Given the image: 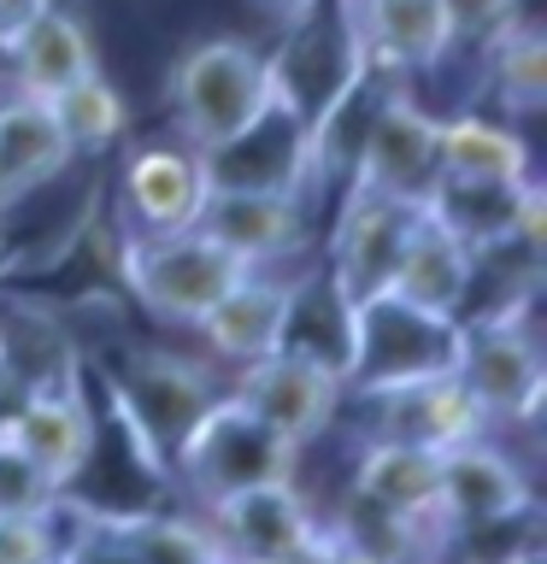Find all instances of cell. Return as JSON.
Returning <instances> with one entry per match:
<instances>
[{
  "mask_svg": "<svg viewBox=\"0 0 547 564\" xmlns=\"http://www.w3.org/2000/svg\"><path fill=\"white\" fill-rule=\"evenodd\" d=\"M459 335L465 324L441 312H423L400 294H360L353 300V335H347V370L342 394L347 400H377L395 388L430 382L459 370Z\"/></svg>",
  "mask_w": 547,
  "mask_h": 564,
  "instance_id": "cell-1",
  "label": "cell"
},
{
  "mask_svg": "<svg viewBox=\"0 0 547 564\" xmlns=\"http://www.w3.org/2000/svg\"><path fill=\"white\" fill-rule=\"evenodd\" d=\"M307 447H294L289 435H277L265 417H254L247 405L229 394L212 400L201 417L189 423V435L171 447V482L189 494L194 506H212L236 488L254 482H289L300 476Z\"/></svg>",
  "mask_w": 547,
  "mask_h": 564,
  "instance_id": "cell-2",
  "label": "cell"
},
{
  "mask_svg": "<svg viewBox=\"0 0 547 564\" xmlns=\"http://www.w3.org/2000/svg\"><path fill=\"white\" fill-rule=\"evenodd\" d=\"M118 276L159 324L194 329L236 282L254 271L224 241H212L201 224L171 229V236H118Z\"/></svg>",
  "mask_w": 547,
  "mask_h": 564,
  "instance_id": "cell-3",
  "label": "cell"
},
{
  "mask_svg": "<svg viewBox=\"0 0 547 564\" xmlns=\"http://www.w3.org/2000/svg\"><path fill=\"white\" fill-rule=\"evenodd\" d=\"M271 95V59L242 42V35H206L176 53L165 100H171V135L189 148H212V141L236 135L247 118Z\"/></svg>",
  "mask_w": 547,
  "mask_h": 564,
  "instance_id": "cell-4",
  "label": "cell"
},
{
  "mask_svg": "<svg viewBox=\"0 0 547 564\" xmlns=\"http://www.w3.org/2000/svg\"><path fill=\"white\" fill-rule=\"evenodd\" d=\"M271 59V95L294 106L300 123L330 112L342 95H353L371 65H365V35H360V0H318L312 12H300L282 24V42L265 53Z\"/></svg>",
  "mask_w": 547,
  "mask_h": 564,
  "instance_id": "cell-5",
  "label": "cell"
},
{
  "mask_svg": "<svg viewBox=\"0 0 547 564\" xmlns=\"http://www.w3.org/2000/svg\"><path fill=\"white\" fill-rule=\"evenodd\" d=\"M536 306H512L489 317H459V377L489 412L494 430H536L547 400V365L536 341Z\"/></svg>",
  "mask_w": 547,
  "mask_h": 564,
  "instance_id": "cell-6",
  "label": "cell"
},
{
  "mask_svg": "<svg viewBox=\"0 0 547 564\" xmlns=\"http://www.w3.org/2000/svg\"><path fill=\"white\" fill-rule=\"evenodd\" d=\"M88 365L112 382V394L130 405V417L148 430V441L165 458H171L176 441L189 435V423L218 400V382H212L206 365H194L171 347H141L130 335L106 352H88Z\"/></svg>",
  "mask_w": 547,
  "mask_h": 564,
  "instance_id": "cell-7",
  "label": "cell"
},
{
  "mask_svg": "<svg viewBox=\"0 0 547 564\" xmlns=\"http://www.w3.org/2000/svg\"><path fill=\"white\" fill-rule=\"evenodd\" d=\"M436 130H441V118L418 100V83L383 88L377 106H371V123H365V141H360V159H353L347 183L395 194L406 206H423L441 176Z\"/></svg>",
  "mask_w": 547,
  "mask_h": 564,
  "instance_id": "cell-8",
  "label": "cell"
},
{
  "mask_svg": "<svg viewBox=\"0 0 547 564\" xmlns=\"http://www.w3.org/2000/svg\"><path fill=\"white\" fill-rule=\"evenodd\" d=\"M112 194H118V236H171V229H189L201 218L212 188H206L201 153L183 135H165V141L124 148Z\"/></svg>",
  "mask_w": 547,
  "mask_h": 564,
  "instance_id": "cell-9",
  "label": "cell"
},
{
  "mask_svg": "<svg viewBox=\"0 0 547 564\" xmlns=\"http://www.w3.org/2000/svg\"><path fill=\"white\" fill-rule=\"evenodd\" d=\"M7 423L18 430V441L30 447V458L47 470L53 488H65L83 470L88 447H95V382H88V352L77 347L53 377L30 382L12 400Z\"/></svg>",
  "mask_w": 547,
  "mask_h": 564,
  "instance_id": "cell-10",
  "label": "cell"
},
{
  "mask_svg": "<svg viewBox=\"0 0 547 564\" xmlns=\"http://www.w3.org/2000/svg\"><path fill=\"white\" fill-rule=\"evenodd\" d=\"M412 218H418V206L395 200V194L353 188V183L335 194L330 241H324V271L335 276V289H342L347 300L377 294L388 282V271H395Z\"/></svg>",
  "mask_w": 547,
  "mask_h": 564,
  "instance_id": "cell-11",
  "label": "cell"
},
{
  "mask_svg": "<svg viewBox=\"0 0 547 564\" xmlns=\"http://www.w3.org/2000/svg\"><path fill=\"white\" fill-rule=\"evenodd\" d=\"M254 417H265L277 435H289L294 447H312V441L330 435L335 412L347 405L342 394V377L312 359H294V352H265V359L242 365L236 382H229Z\"/></svg>",
  "mask_w": 547,
  "mask_h": 564,
  "instance_id": "cell-12",
  "label": "cell"
},
{
  "mask_svg": "<svg viewBox=\"0 0 547 564\" xmlns=\"http://www.w3.org/2000/svg\"><path fill=\"white\" fill-rule=\"evenodd\" d=\"M194 511H206V523L218 529L229 558H300L318 541V529H324L318 506L300 488V476L236 488V494H224L212 506H194Z\"/></svg>",
  "mask_w": 547,
  "mask_h": 564,
  "instance_id": "cell-13",
  "label": "cell"
},
{
  "mask_svg": "<svg viewBox=\"0 0 547 564\" xmlns=\"http://www.w3.org/2000/svg\"><path fill=\"white\" fill-rule=\"evenodd\" d=\"M206 171V188H282L300 194L307 176V123L294 106H282L277 95H265V106L242 123L236 135L194 148Z\"/></svg>",
  "mask_w": 547,
  "mask_h": 564,
  "instance_id": "cell-14",
  "label": "cell"
},
{
  "mask_svg": "<svg viewBox=\"0 0 547 564\" xmlns=\"http://www.w3.org/2000/svg\"><path fill=\"white\" fill-rule=\"evenodd\" d=\"M194 224L254 271L259 264H294L312 253V212L300 206V194L282 188H212Z\"/></svg>",
  "mask_w": 547,
  "mask_h": 564,
  "instance_id": "cell-15",
  "label": "cell"
},
{
  "mask_svg": "<svg viewBox=\"0 0 547 564\" xmlns=\"http://www.w3.org/2000/svg\"><path fill=\"white\" fill-rule=\"evenodd\" d=\"M312 264L294 259V264H259V271H247L236 289H229L218 306H212L194 335L206 341V352L229 370L265 359V352H277V335H282V312H289V294H294V276Z\"/></svg>",
  "mask_w": 547,
  "mask_h": 564,
  "instance_id": "cell-16",
  "label": "cell"
},
{
  "mask_svg": "<svg viewBox=\"0 0 547 564\" xmlns=\"http://www.w3.org/2000/svg\"><path fill=\"white\" fill-rule=\"evenodd\" d=\"M365 65L383 88L418 83L453 59L441 0H360Z\"/></svg>",
  "mask_w": 547,
  "mask_h": 564,
  "instance_id": "cell-17",
  "label": "cell"
},
{
  "mask_svg": "<svg viewBox=\"0 0 547 564\" xmlns=\"http://www.w3.org/2000/svg\"><path fill=\"white\" fill-rule=\"evenodd\" d=\"M360 405L371 417V435L423 441V447H441V453L494 435L489 412L476 405V394L465 388L459 370L430 377V382H412V388H395V394H377V400H360Z\"/></svg>",
  "mask_w": 547,
  "mask_h": 564,
  "instance_id": "cell-18",
  "label": "cell"
},
{
  "mask_svg": "<svg viewBox=\"0 0 547 564\" xmlns=\"http://www.w3.org/2000/svg\"><path fill=\"white\" fill-rule=\"evenodd\" d=\"M536 506V482L529 470L494 441H465V447L441 453V488H436V511L441 518H518Z\"/></svg>",
  "mask_w": 547,
  "mask_h": 564,
  "instance_id": "cell-19",
  "label": "cell"
},
{
  "mask_svg": "<svg viewBox=\"0 0 547 564\" xmlns=\"http://www.w3.org/2000/svg\"><path fill=\"white\" fill-rule=\"evenodd\" d=\"M471 271H476V253L418 206L412 229H406V247H400V259H395V271H388L383 289L412 300L423 312L459 317L465 312V294H471Z\"/></svg>",
  "mask_w": 547,
  "mask_h": 564,
  "instance_id": "cell-20",
  "label": "cell"
},
{
  "mask_svg": "<svg viewBox=\"0 0 547 564\" xmlns=\"http://www.w3.org/2000/svg\"><path fill=\"white\" fill-rule=\"evenodd\" d=\"M347 488L360 500L395 511V518H441L436 488H441V447L423 441H395V435H365L353 458Z\"/></svg>",
  "mask_w": 547,
  "mask_h": 564,
  "instance_id": "cell-21",
  "label": "cell"
},
{
  "mask_svg": "<svg viewBox=\"0 0 547 564\" xmlns=\"http://www.w3.org/2000/svg\"><path fill=\"white\" fill-rule=\"evenodd\" d=\"M88 70H100L95 35H88L83 12L65 7V0H53L7 53V83L30 88V95H60L77 77H88Z\"/></svg>",
  "mask_w": 547,
  "mask_h": 564,
  "instance_id": "cell-22",
  "label": "cell"
},
{
  "mask_svg": "<svg viewBox=\"0 0 547 564\" xmlns=\"http://www.w3.org/2000/svg\"><path fill=\"white\" fill-rule=\"evenodd\" d=\"M436 153H441V176H465V183H529L536 176V153L518 135V123L489 118L476 106L441 118Z\"/></svg>",
  "mask_w": 547,
  "mask_h": 564,
  "instance_id": "cell-23",
  "label": "cell"
},
{
  "mask_svg": "<svg viewBox=\"0 0 547 564\" xmlns=\"http://www.w3.org/2000/svg\"><path fill=\"white\" fill-rule=\"evenodd\" d=\"M347 335H353V300L335 289V276L324 271V259H312L307 271L294 276L277 352H294V359H312V365H324V370L342 377V370H347Z\"/></svg>",
  "mask_w": 547,
  "mask_h": 564,
  "instance_id": "cell-24",
  "label": "cell"
},
{
  "mask_svg": "<svg viewBox=\"0 0 547 564\" xmlns=\"http://www.w3.org/2000/svg\"><path fill=\"white\" fill-rule=\"evenodd\" d=\"M476 70H483V100L501 106V118H541L547 112V35L529 12H518L476 53Z\"/></svg>",
  "mask_w": 547,
  "mask_h": 564,
  "instance_id": "cell-25",
  "label": "cell"
},
{
  "mask_svg": "<svg viewBox=\"0 0 547 564\" xmlns=\"http://www.w3.org/2000/svg\"><path fill=\"white\" fill-rule=\"evenodd\" d=\"M0 159L24 176L30 188H47L53 176H65L77 159H71L65 135H60V118H53V100L47 95H30L0 77Z\"/></svg>",
  "mask_w": 547,
  "mask_h": 564,
  "instance_id": "cell-26",
  "label": "cell"
},
{
  "mask_svg": "<svg viewBox=\"0 0 547 564\" xmlns=\"http://www.w3.org/2000/svg\"><path fill=\"white\" fill-rule=\"evenodd\" d=\"M518 194L524 183H465V176H436L423 212L459 236L471 253H494V247H518L512 229H518Z\"/></svg>",
  "mask_w": 547,
  "mask_h": 564,
  "instance_id": "cell-27",
  "label": "cell"
},
{
  "mask_svg": "<svg viewBox=\"0 0 547 564\" xmlns=\"http://www.w3.org/2000/svg\"><path fill=\"white\" fill-rule=\"evenodd\" d=\"M53 100V118H60V135L71 159H106L118 153V141L130 135V100L118 95V83L106 70H88L71 88H60Z\"/></svg>",
  "mask_w": 547,
  "mask_h": 564,
  "instance_id": "cell-28",
  "label": "cell"
},
{
  "mask_svg": "<svg viewBox=\"0 0 547 564\" xmlns=\"http://www.w3.org/2000/svg\"><path fill=\"white\" fill-rule=\"evenodd\" d=\"M130 535L141 546V558L148 564H229L218 529L206 523V511H148V518L130 523Z\"/></svg>",
  "mask_w": 547,
  "mask_h": 564,
  "instance_id": "cell-29",
  "label": "cell"
},
{
  "mask_svg": "<svg viewBox=\"0 0 547 564\" xmlns=\"http://www.w3.org/2000/svg\"><path fill=\"white\" fill-rule=\"evenodd\" d=\"M60 500V488L47 482V470L30 458V447L18 441V430L0 417V518H18V511H42Z\"/></svg>",
  "mask_w": 547,
  "mask_h": 564,
  "instance_id": "cell-30",
  "label": "cell"
},
{
  "mask_svg": "<svg viewBox=\"0 0 547 564\" xmlns=\"http://www.w3.org/2000/svg\"><path fill=\"white\" fill-rule=\"evenodd\" d=\"M60 546H65L60 500L42 506V511L0 518V564H60Z\"/></svg>",
  "mask_w": 547,
  "mask_h": 564,
  "instance_id": "cell-31",
  "label": "cell"
},
{
  "mask_svg": "<svg viewBox=\"0 0 547 564\" xmlns=\"http://www.w3.org/2000/svg\"><path fill=\"white\" fill-rule=\"evenodd\" d=\"M441 12H448L453 53H471V59H476V53H483L494 35L524 12V0H441Z\"/></svg>",
  "mask_w": 547,
  "mask_h": 564,
  "instance_id": "cell-32",
  "label": "cell"
},
{
  "mask_svg": "<svg viewBox=\"0 0 547 564\" xmlns=\"http://www.w3.org/2000/svg\"><path fill=\"white\" fill-rule=\"evenodd\" d=\"M47 7H53V0H0V59L18 47V35H24Z\"/></svg>",
  "mask_w": 547,
  "mask_h": 564,
  "instance_id": "cell-33",
  "label": "cell"
},
{
  "mask_svg": "<svg viewBox=\"0 0 547 564\" xmlns=\"http://www.w3.org/2000/svg\"><path fill=\"white\" fill-rule=\"evenodd\" d=\"M30 194H35V188H30V183H24V176H18L12 165H7V159H0V218H7L12 206H24Z\"/></svg>",
  "mask_w": 547,
  "mask_h": 564,
  "instance_id": "cell-34",
  "label": "cell"
},
{
  "mask_svg": "<svg viewBox=\"0 0 547 564\" xmlns=\"http://www.w3.org/2000/svg\"><path fill=\"white\" fill-rule=\"evenodd\" d=\"M18 253H24V247H18L7 229H0V289H7V282L18 276Z\"/></svg>",
  "mask_w": 547,
  "mask_h": 564,
  "instance_id": "cell-35",
  "label": "cell"
},
{
  "mask_svg": "<svg viewBox=\"0 0 547 564\" xmlns=\"http://www.w3.org/2000/svg\"><path fill=\"white\" fill-rule=\"evenodd\" d=\"M259 7H265V12H277L282 24H289V18H300V12H312L318 0H259Z\"/></svg>",
  "mask_w": 547,
  "mask_h": 564,
  "instance_id": "cell-36",
  "label": "cell"
},
{
  "mask_svg": "<svg viewBox=\"0 0 547 564\" xmlns=\"http://www.w3.org/2000/svg\"><path fill=\"white\" fill-rule=\"evenodd\" d=\"M236 564H307V558H236Z\"/></svg>",
  "mask_w": 547,
  "mask_h": 564,
  "instance_id": "cell-37",
  "label": "cell"
},
{
  "mask_svg": "<svg viewBox=\"0 0 547 564\" xmlns=\"http://www.w3.org/2000/svg\"><path fill=\"white\" fill-rule=\"evenodd\" d=\"M524 564H547V558H541V553H536V558H524Z\"/></svg>",
  "mask_w": 547,
  "mask_h": 564,
  "instance_id": "cell-38",
  "label": "cell"
}]
</instances>
